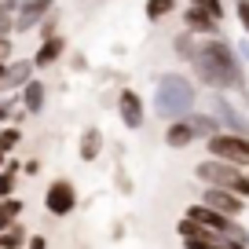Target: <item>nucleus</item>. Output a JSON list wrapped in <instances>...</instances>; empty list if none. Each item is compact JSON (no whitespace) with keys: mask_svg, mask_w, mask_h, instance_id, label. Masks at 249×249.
<instances>
[{"mask_svg":"<svg viewBox=\"0 0 249 249\" xmlns=\"http://www.w3.org/2000/svg\"><path fill=\"white\" fill-rule=\"evenodd\" d=\"M195 73L202 77V85L216 88V92H242L246 95V73H242V55L238 48H231L227 40L213 37L205 44H198Z\"/></svg>","mask_w":249,"mask_h":249,"instance_id":"1","label":"nucleus"},{"mask_svg":"<svg viewBox=\"0 0 249 249\" xmlns=\"http://www.w3.org/2000/svg\"><path fill=\"white\" fill-rule=\"evenodd\" d=\"M0 169H8V154L4 150H0Z\"/></svg>","mask_w":249,"mask_h":249,"instance_id":"28","label":"nucleus"},{"mask_svg":"<svg viewBox=\"0 0 249 249\" xmlns=\"http://www.w3.org/2000/svg\"><path fill=\"white\" fill-rule=\"evenodd\" d=\"M195 176L202 179L205 187H224V191H234V195L249 198V176L238 169V165H231V161H220V158H205V161H198Z\"/></svg>","mask_w":249,"mask_h":249,"instance_id":"3","label":"nucleus"},{"mask_svg":"<svg viewBox=\"0 0 249 249\" xmlns=\"http://www.w3.org/2000/svg\"><path fill=\"white\" fill-rule=\"evenodd\" d=\"M117 114H121L124 128H143V99H140V92L124 88V92L117 95Z\"/></svg>","mask_w":249,"mask_h":249,"instance_id":"10","label":"nucleus"},{"mask_svg":"<svg viewBox=\"0 0 249 249\" xmlns=\"http://www.w3.org/2000/svg\"><path fill=\"white\" fill-rule=\"evenodd\" d=\"M18 143H22V132H18L15 124H11V128H0V150H4V154H11Z\"/></svg>","mask_w":249,"mask_h":249,"instance_id":"20","label":"nucleus"},{"mask_svg":"<svg viewBox=\"0 0 249 249\" xmlns=\"http://www.w3.org/2000/svg\"><path fill=\"white\" fill-rule=\"evenodd\" d=\"M234 15H238V22H242V30L249 33V0H234Z\"/></svg>","mask_w":249,"mask_h":249,"instance_id":"22","label":"nucleus"},{"mask_svg":"<svg viewBox=\"0 0 249 249\" xmlns=\"http://www.w3.org/2000/svg\"><path fill=\"white\" fill-rule=\"evenodd\" d=\"M198 8H205L209 11V15H216V18H224V4H220V0H195Z\"/></svg>","mask_w":249,"mask_h":249,"instance_id":"23","label":"nucleus"},{"mask_svg":"<svg viewBox=\"0 0 249 249\" xmlns=\"http://www.w3.org/2000/svg\"><path fill=\"white\" fill-rule=\"evenodd\" d=\"M62 55V37H48L44 44L37 48V55H33V62H37V66H52L55 59H59Z\"/></svg>","mask_w":249,"mask_h":249,"instance_id":"16","label":"nucleus"},{"mask_svg":"<svg viewBox=\"0 0 249 249\" xmlns=\"http://www.w3.org/2000/svg\"><path fill=\"white\" fill-rule=\"evenodd\" d=\"M26 249H48V238L44 234H33V238L26 242Z\"/></svg>","mask_w":249,"mask_h":249,"instance_id":"25","label":"nucleus"},{"mask_svg":"<svg viewBox=\"0 0 249 249\" xmlns=\"http://www.w3.org/2000/svg\"><path fill=\"white\" fill-rule=\"evenodd\" d=\"M4 70H8V62H0V81H4Z\"/></svg>","mask_w":249,"mask_h":249,"instance_id":"29","label":"nucleus"},{"mask_svg":"<svg viewBox=\"0 0 249 249\" xmlns=\"http://www.w3.org/2000/svg\"><path fill=\"white\" fill-rule=\"evenodd\" d=\"M172 11H176V0H147V4H143V15H147L150 22H161Z\"/></svg>","mask_w":249,"mask_h":249,"instance_id":"17","label":"nucleus"},{"mask_svg":"<svg viewBox=\"0 0 249 249\" xmlns=\"http://www.w3.org/2000/svg\"><path fill=\"white\" fill-rule=\"evenodd\" d=\"M18 103H22L26 114H40V107H44V85H40V81H30V85L18 92Z\"/></svg>","mask_w":249,"mask_h":249,"instance_id":"14","label":"nucleus"},{"mask_svg":"<svg viewBox=\"0 0 249 249\" xmlns=\"http://www.w3.org/2000/svg\"><path fill=\"white\" fill-rule=\"evenodd\" d=\"M183 249H227V242H213V238H183Z\"/></svg>","mask_w":249,"mask_h":249,"instance_id":"21","label":"nucleus"},{"mask_svg":"<svg viewBox=\"0 0 249 249\" xmlns=\"http://www.w3.org/2000/svg\"><path fill=\"white\" fill-rule=\"evenodd\" d=\"M99 150H103V132L92 124V128H85V136H81V150L77 154H81V161H95Z\"/></svg>","mask_w":249,"mask_h":249,"instance_id":"15","label":"nucleus"},{"mask_svg":"<svg viewBox=\"0 0 249 249\" xmlns=\"http://www.w3.org/2000/svg\"><path fill=\"white\" fill-rule=\"evenodd\" d=\"M8 59H11V37L0 33V62H8Z\"/></svg>","mask_w":249,"mask_h":249,"instance_id":"24","label":"nucleus"},{"mask_svg":"<svg viewBox=\"0 0 249 249\" xmlns=\"http://www.w3.org/2000/svg\"><path fill=\"white\" fill-rule=\"evenodd\" d=\"M33 66H37V62H26V59H22V62H8L0 88H8V92H22V88L33 81Z\"/></svg>","mask_w":249,"mask_h":249,"instance_id":"12","label":"nucleus"},{"mask_svg":"<svg viewBox=\"0 0 249 249\" xmlns=\"http://www.w3.org/2000/svg\"><path fill=\"white\" fill-rule=\"evenodd\" d=\"M18 165L8 161V169H0V198H15V183H18Z\"/></svg>","mask_w":249,"mask_h":249,"instance_id":"19","label":"nucleus"},{"mask_svg":"<svg viewBox=\"0 0 249 249\" xmlns=\"http://www.w3.org/2000/svg\"><path fill=\"white\" fill-rule=\"evenodd\" d=\"M227 249H249V242H234V238H227Z\"/></svg>","mask_w":249,"mask_h":249,"instance_id":"26","label":"nucleus"},{"mask_svg":"<svg viewBox=\"0 0 249 249\" xmlns=\"http://www.w3.org/2000/svg\"><path fill=\"white\" fill-rule=\"evenodd\" d=\"M187 216L191 220H198L202 227H209V231H216V234H231V227H234V220L231 216H224V213H216L213 205H205V202H198V205H187Z\"/></svg>","mask_w":249,"mask_h":249,"instance_id":"8","label":"nucleus"},{"mask_svg":"<svg viewBox=\"0 0 249 249\" xmlns=\"http://www.w3.org/2000/svg\"><path fill=\"white\" fill-rule=\"evenodd\" d=\"M52 4L55 0H26L22 8H18V15H15V33H26L37 22H44V18L52 15Z\"/></svg>","mask_w":249,"mask_h":249,"instance_id":"9","label":"nucleus"},{"mask_svg":"<svg viewBox=\"0 0 249 249\" xmlns=\"http://www.w3.org/2000/svg\"><path fill=\"white\" fill-rule=\"evenodd\" d=\"M205 147H209V158H220V161H231L238 169H249V136L216 132L205 140Z\"/></svg>","mask_w":249,"mask_h":249,"instance_id":"4","label":"nucleus"},{"mask_svg":"<svg viewBox=\"0 0 249 249\" xmlns=\"http://www.w3.org/2000/svg\"><path fill=\"white\" fill-rule=\"evenodd\" d=\"M238 55H242V59L249 62V40H242V44H238Z\"/></svg>","mask_w":249,"mask_h":249,"instance_id":"27","label":"nucleus"},{"mask_svg":"<svg viewBox=\"0 0 249 249\" xmlns=\"http://www.w3.org/2000/svg\"><path fill=\"white\" fill-rule=\"evenodd\" d=\"M202 202L213 205L216 213H224V216H231V220H238L242 213H246V198L234 195V191H224V187H205V191H202Z\"/></svg>","mask_w":249,"mask_h":249,"instance_id":"6","label":"nucleus"},{"mask_svg":"<svg viewBox=\"0 0 249 249\" xmlns=\"http://www.w3.org/2000/svg\"><path fill=\"white\" fill-rule=\"evenodd\" d=\"M213 114L220 117V124H224L227 132H238V136H249V117L242 114L238 107H231V103L224 99V95H213Z\"/></svg>","mask_w":249,"mask_h":249,"instance_id":"7","label":"nucleus"},{"mask_svg":"<svg viewBox=\"0 0 249 249\" xmlns=\"http://www.w3.org/2000/svg\"><path fill=\"white\" fill-rule=\"evenodd\" d=\"M44 209L52 216H70L77 209V187L70 179H52L48 191H44Z\"/></svg>","mask_w":249,"mask_h":249,"instance_id":"5","label":"nucleus"},{"mask_svg":"<svg viewBox=\"0 0 249 249\" xmlns=\"http://www.w3.org/2000/svg\"><path fill=\"white\" fill-rule=\"evenodd\" d=\"M195 81L183 77V73H161L154 85V114L161 117V121H179V117H187L191 110H195Z\"/></svg>","mask_w":249,"mask_h":249,"instance_id":"2","label":"nucleus"},{"mask_svg":"<svg viewBox=\"0 0 249 249\" xmlns=\"http://www.w3.org/2000/svg\"><path fill=\"white\" fill-rule=\"evenodd\" d=\"M187 33H220V18L216 15H209L205 8H187Z\"/></svg>","mask_w":249,"mask_h":249,"instance_id":"13","label":"nucleus"},{"mask_svg":"<svg viewBox=\"0 0 249 249\" xmlns=\"http://www.w3.org/2000/svg\"><path fill=\"white\" fill-rule=\"evenodd\" d=\"M26 242H30V238H26V231L18 227V220L0 234V249H26Z\"/></svg>","mask_w":249,"mask_h":249,"instance_id":"18","label":"nucleus"},{"mask_svg":"<svg viewBox=\"0 0 249 249\" xmlns=\"http://www.w3.org/2000/svg\"><path fill=\"white\" fill-rule=\"evenodd\" d=\"M195 140H202V136H198V128H195V121H191V117L169 121V128H165V143H169L172 150H183V147H191Z\"/></svg>","mask_w":249,"mask_h":249,"instance_id":"11","label":"nucleus"}]
</instances>
